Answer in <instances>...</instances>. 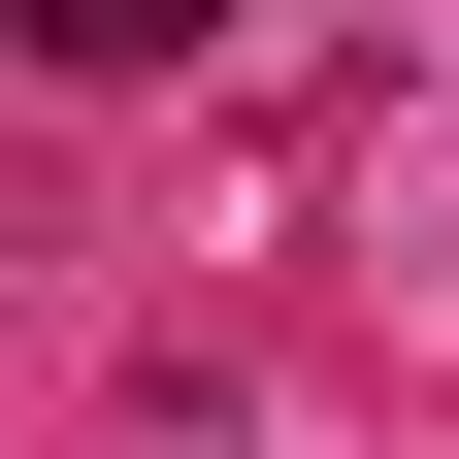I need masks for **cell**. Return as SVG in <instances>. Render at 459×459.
<instances>
[{"mask_svg":"<svg viewBox=\"0 0 459 459\" xmlns=\"http://www.w3.org/2000/svg\"><path fill=\"white\" fill-rule=\"evenodd\" d=\"M0 33H33V66H66V99H164V66H197V33H230V0H0Z\"/></svg>","mask_w":459,"mask_h":459,"instance_id":"6da1fadb","label":"cell"}]
</instances>
